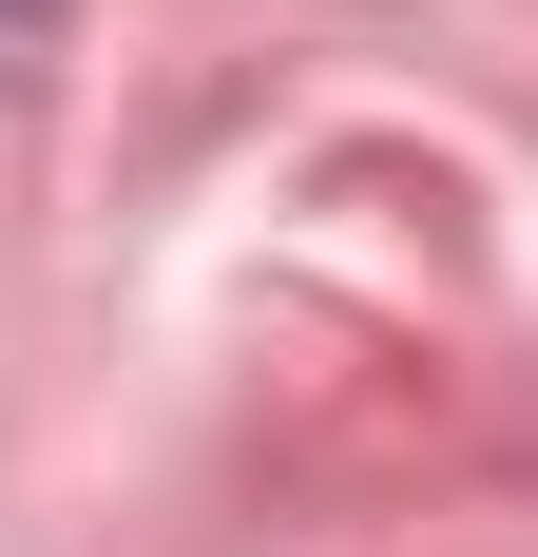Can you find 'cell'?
Listing matches in <instances>:
<instances>
[{
	"label": "cell",
	"mask_w": 538,
	"mask_h": 557,
	"mask_svg": "<svg viewBox=\"0 0 538 557\" xmlns=\"http://www.w3.org/2000/svg\"><path fill=\"white\" fill-rule=\"evenodd\" d=\"M39 39H58V0H0V77H39Z\"/></svg>",
	"instance_id": "cell-1"
}]
</instances>
